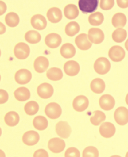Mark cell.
Listing matches in <instances>:
<instances>
[{
	"label": "cell",
	"mask_w": 128,
	"mask_h": 157,
	"mask_svg": "<svg viewBox=\"0 0 128 157\" xmlns=\"http://www.w3.org/2000/svg\"><path fill=\"white\" fill-rule=\"evenodd\" d=\"M94 68L95 71L100 75H105L110 71L111 64L107 58L101 57L98 58L94 62Z\"/></svg>",
	"instance_id": "cell-1"
},
{
	"label": "cell",
	"mask_w": 128,
	"mask_h": 157,
	"mask_svg": "<svg viewBox=\"0 0 128 157\" xmlns=\"http://www.w3.org/2000/svg\"><path fill=\"white\" fill-rule=\"evenodd\" d=\"M99 0H79L78 6L83 13H94L99 6Z\"/></svg>",
	"instance_id": "cell-2"
},
{
	"label": "cell",
	"mask_w": 128,
	"mask_h": 157,
	"mask_svg": "<svg viewBox=\"0 0 128 157\" xmlns=\"http://www.w3.org/2000/svg\"><path fill=\"white\" fill-rule=\"evenodd\" d=\"M45 113L51 119L58 118L62 114V109L56 102H51L45 107Z\"/></svg>",
	"instance_id": "cell-3"
},
{
	"label": "cell",
	"mask_w": 128,
	"mask_h": 157,
	"mask_svg": "<svg viewBox=\"0 0 128 157\" xmlns=\"http://www.w3.org/2000/svg\"><path fill=\"white\" fill-rule=\"evenodd\" d=\"M87 36L90 42L95 44H100L105 39L104 33L99 28H91L89 30Z\"/></svg>",
	"instance_id": "cell-4"
},
{
	"label": "cell",
	"mask_w": 128,
	"mask_h": 157,
	"mask_svg": "<svg viewBox=\"0 0 128 157\" xmlns=\"http://www.w3.org/2000/svg\"><path fill=\"white\" fill-rule=\"evenodd\" d=\"M30 54V48L28 44L20 42L14 48V55L19 59H24L28 58Z\"/></svg>",
	"instance_id": "cell-5"
},
{
	"label": "cell",
	"mask_w": 128,
	"mask_h": 157,
	"mask_svg": "<svg viewBox=\"0 0 128 157\" xmlns=\"http://www.w3.org/2000/svg\"><path fill=\"white\" fill-rule=\"evenodd\" d=\"M109 57L113 62H121L125 58V51L120 46H113L109 50Z\"/></svg>",
	"instance_id": "cell-6"
},
{
	"label": "cell",
	"mask_w": 128,
	"mask_h": 157,
	"mask_svg": "<svg viewBox=\"0 0 128 157\" xmlns=\"http://www.w3.org/2000/svg\"><path fill=\"white\" fill-rule=\"evenodd\" d=\"M56 134L62 139L69 138L72 133V128L67 122L60 121L56 125Z\"/></svg>",
	"instance_id": "cell-7"
},
{
	"label": "cell",
	"mask_w": 128,
	"mask_h": 157,
	"mask_svg": "<svg viewBox=\"0 0 128 157\" xmlns=\"http://www.w3.org/2000/svg\"><path fill=\"white\" fill-rule=\"evenodd\" d=\"M114 119L119 125H125L128 123V109L125 107L117 108L114 112Z\"/></svg>",
	"instance_id": "cell-8"
},
{
	"label": "cell",
	"mask_w": 128,
	"mask_h": 157,
	"mask_svg": "<svg viewBox=\"0 0 128 157\" xmlns=\"http://www.w3.org/2000/svg\"><path fill=\"white\" fill-rule=\"evenodd\" d=\"M53 87L50 84L45 82L37 86V93L41 98L48 99L51 98L53 94Z\"/></svg>",
	"instance_id": "cell-9"
},
{
	"label": "cell",
	"mask_w": 128,
	"mask_h": 157,
	"mask_svg": "<svg viewBox=\"0 0 128 157\" xmlns=\"http://www.w3.org/2000/svg\"><path fill=\"white\" fill-rule=\"evenodd\" d=\"M65 142L62 139L53 138L49 140L48 143V147L53 153H60L64 150Z\"/></svg>",
	"instance_id": "cell-10"
},
{
	"label": "cell",
	"mask_w": 128,
	"mask_h": 157,
	"mask_svg": "<svg viewBox=\"0 0 128 157\" xmlns=\"http://www.w3.org/2000/svg\"><path fill=\"white\" fill-rule=\"evenodd\" d=\"M75 43L80 50L87 51L91 47L92 43L88 38V36L86 33L78 35L76 37Z\"/></svg>",
	"instance_id": "cell-11"
},
{
	"label": "cell",
	"mask_w": 128,
	"mask_h": 157,
	"mask_svg": "<svg viewBox=\"0 0 128 157\" xmlns=\"http://www.w3.org/2000/svg\"><path fill=\"white\" fill-rule=\"evenodd\" d=\"M89 106V100L84 96H78L76 97L73 101V107L75 111L82 112L85 111Z\"/></svg>",
	"instance_id": "cell-12"
},
{
	"label": "cell",
	"mask_w": 128,
	"mask_h": 157,
	"mask_svg": "<svg viewBox=\"0 0 128 157\" xmlns=\"http://www.w3.org/2000/svg\"><path fill=\"white\" fill-rule=\"evenodd\" d=\"M32 74L30 71L25 69H20L16 72L15 75V80L16 82L20 85H26L31 81Z\"/></svg>",
	"instance_id": "cell-13"
},
{
	"label": "cell",
	"mask_w": 128,
	"mask_h": 157,
	"mask_svg": "<svg viewBox=\"0 0 128 157\" xmlns=\"http://www.w3.org/2000/svg\"><path fill=\"white\" fill-rule=\"evenodd\" d=\"M100 107L105 111L111 110L115 106V100L110 94H105L100 98Z\"/></svg>",
	"instance_id": "cell-14"
},
{
	"label": "cell",
	"mask_w": 128,
	"mask_h": 157,
	"mask_svg": "<svg viewBox=\"0 0 128 157\" xmlns=\"http://www.w3.org/2000/svg\"><path fill=\"white\" fill-rule=\"evenodd\" d=\"M48 65H49L48 59L44 56L37 57L35 59L33 64L35 71L39 73V74H42V73H44L47 71Z\"/></svg>",
	"instance_id": "cell-15"
},
{
	"label": "cell",
	"mask_w": 128,
	"mask_h": 157,
	"mask_svg": "<svg viewBox=\"0 0 128 157\" xmlns=\"http://www.w3.org/2000/svg\"><path fill=\"white\" fill-rule=\"evenodd\" d=\"M40 140V135L35 131H28L24 133L22 136V141L24 144L33 146L37 144Z\"/></svg>",
	"instance_id": "cell-16"
},
{
	"label": "cell",
	"mask_w": 128,
	"mask_h": 157,
	"mask_svg": "<svg viewBox=\"0 0 128 157\" xmlns=\"http://www.w3.org/2000/svg\"><path fill=\"white\" fill-rule=\"evenodd\" d=\"M99 132L103 137L109 139V138L112 137L115 134L116 128L112 123L105 122V123H103L100 125Z\"/></svg>",
	"instance_id": "cell-17"
},
{
	"label": "cell",
	"mask_w": 128,
	"mask_h": 157,
	"mask_svg": "<svg viewBox=\"0 0 128 157\" xmlns=\"http://www.w3.org/2000/svg\"><path fill=\"white\" fill-rule=\"evenodd\" d=\"M45 44L51 48H58L62 43V38L58 33H52L48 34L45 40Z\"/></svg>",
	"instance_id": "cell-18"
},
{
	"label": "cell",
	"mask_w": 128,
	"mask_h": 157,
	"mask_svg": "<svg viewBox=\"0 0 128 157\" xmlns=\"http://www.w3.org/2000/svg\"><path fill=\"white\" fill-rule=\"evenodd\" d=\"M31 24L33 28L36 30H44L47 26V22L44 16L37 14L33 16L31 20Z\"/></svg>",
	"instance_id": "cell-19"
},
{
	"label": "cell",
	"mask_w": 128,
	"mask_h": 157,
	"mask_svg": "<svg viewBox=\"0 0 128 157\" xmlns=\"http://www.w3.org/2000/svg\"><path fill=\"white\" fill-rule=\"evenodd\" d=\"M80 65L77 62L74 60L67 61L64 65V71L65 74L69 76H75L80 72Z\"/></svg>",
	"instance_id": "cell-20"
},
{
	"label": "cell",
	"mask_w": 128,
	"mask_h": 157,
	"mask_svg": "<svg viewBox=\"0 0 128 157\" xmlns=\"http://www.w3.org/2000/svg\"><path fill=\"white\" fill-rule=\"evenodd\" d=\"M47 16L48 21H51V23L56 24L62 20V13L58 8L53 7L48 10Z\"/></svg>",
	"instance_id": "cell-21"
},
{
	"label": "cell",
	"mask_w": 128,
	"mask_h": 157,
	"mask_svg": "<svg viewBox=\"0 0 128 157\" xmlns=\"http://www.w3.org/2000/svg\"><path fill=\"white\" fill-rule=\"evenodd\" d=\"M76 52L74 46L70 43H65L60 48L61 56L66 59L73 58L75 56Z\"/></svg>",
	"instance_id": "cell-22"
},
{
	"label": "cell",
	"mask_w": 128,
	"mask_h": 157,
	"mask_svg": "<svg viewBox=\"0 0 128 157\" xmlns=\"http://www.w3.org/2000/svg\"><path fill=\"white\" fill-rule=\"evenodd\" d=\"M91 90L95 94H102L105 91V83L101 78H95L90 84Z\"/></svg>",
	"instance_id": "cell-23"
},
{
	"label": "cell",
	"mask_w": 128,
	"mask_h": 157,
	"mask_svg": "<svg viewBox=\"0 0 128 157\" xmlns=\"http://www.w3.org/2000/svg\"><path fill=\"white\" fill-rule=\"evenodd\" d=\"M111 23L115 28H122L127 23V17L122 13H117L111 19Z\"/></svg>",
	"instance_id": "cell-24"
},
{
	"label": "cell",
	"mask_w": 128,
	"mask_h": 157,
	"mask_svg": "<svg viewBox=\"0 0 128 157\" xmlns=\"http://www.w3.org/2000/svg\"><path fill=\"white\" fill-rule=\"evenodd\" d=\"M14 96L18 101L23 102L29 100L31 97V93L26 87H20L14 92Z\"/></svg>",
	"instance_id": "cell-25"
},
{
	"label": "cell",
	"mask_w": 128,
	"mask_h": 157,
	"mask_svg": "<svg viewBox=\"0 0 128 157\" xmlns=\"http://www.w3.org/2000/svg\"><path fill=\"white\" fill-rule=\"evenodd\" d=\"M64 15L69 20H73L78 17L79 10L74 4H68L64 9Z\"/></svg>",
	"instance_id": "cell-26"
},
{
	"label": "cell",
	"mask_w": 128,
	"mask_h": 157,
	"mask_svg": "<svg viewBox=\"0 0 128 157\" xmlns=\"http://www.w3.org/2000/svg\"><path fill=\"white\" fill-rule=\"evenodd\" d=\"M4 121L8 126L14 127L20 122V116L17 112H9L5 115Z\"/></svg>",
	"instance_id": "cell-27"
},
{
	"label": "cell",
	"mask_w": 128,
	"mask_h": 157,
	"mask_svg": "<svg viewBox=\"0 0 128 157\" xmlns=\"http://www.w3.org/2000/svg\"><path fill=\"white\" fill-rule=\"evenodd\" d=\"M33 126L35 129H37V130L42 131L47 128L48 121L45 116H38L33 119Z\"/></svg>",
	"instance_id": "cell-28"
},
{
	"label": "cell",
	"mask_w": 128,
	"mask_h": 157,
	"mask_svg": "<svg viewBox=\"0 0 128 157\" xmlns=\"http://www.w3.org/2000/svg\"><path fill=\"white\" fill-rule=\"evenodd\" d=\"M47 77L52 81H58L63 78V73L60 69L52 67L47 71Z\"/></svg>",
	"instance_id": "cell-29"
},
{
	"label": "cell",
	"mask_w": 128,
	"mask_h": 157,
	"mask_svg": "<svg viewBox=\"0 0 128 157\" xmlns=\"http://www.w3.org/2000/svg\"><path fill=\"white\" fill-rule=\"evenodd\" d=\"M25 40L30 44H34L40 42L41 40V35L36 31H29L25 34Z\"/></svg>",
	"instance_id": "cell-30"
},
{
	"label": "cell",
	"mask_w": 128,
	"mask_h": 157,
	"mask_svg": "<svg viewBox=\"0 0 128 157\" xmlns=\"http://www.w3.org/2000/svg\"><path fill=\"white\" fill-rule=\"evenodd\" d=\"M5 22L9 27L13 28L17 26L20 23V18L17 13L10 12L8 13L5 17Z\"/></svg>",
	"instance_id": "cell-31"
},
{
	"label": "cell",
	"mask_w": 128,
	"mask_h": 157,
	"mask_svg": "<svg viewBox=\"0 0 128 157\" xmlns=\"http://www.w3.org/2000/svg\"><path fill=\"white\" fill-rule=\"evenodd\" d=\"M80 26H79V24L77 22H76V21H71L65 26V33L68 36L73 37L75 35L78 33V32L80 31Z\"/></svg>",
	"instance_id": "cell-32"
},
{
	"label": "cell",
	"mask_w": 128,
	"mask_h": 157,
	"mask_svg": "<svg viewBox=\"0 0 128 157\" xmlns=\"http://www.w3.org/2000/svg\"><path fill=\"white\" fill-rule=\"evenodd\" d=\"M127 36V31L124 29L118 28L116 29L112 33V39L115 42L121 43L126 39Z\"/></svg>",
	"instance_id": "cell-33"
},
{
	"label": "cell",
	"mask_w": 128,
	"mask_h": 157,
	"mask_svg": "<svg viewBox=\"0 0 128 157\" xmlns=\"http://www.w3.org/2000/svg\"><path fill=\"white\" fill-rule=\"evenodd\" d=\"M106 118L105 114L101 111H95L94 114L90 118V121L92 124L95 126H98L101 124L103 121H105Z\"/></svg>",
	"instance_id": "cell-34"
},
{
	"label": "cell",
	"mask_w": 128,
	"mask_h": 157,
	"mask_svg": "<svg viewBox=\"0 0 128 157\" xmlns=\"http://www.w3.org/2000/svg\"><path fill=\"white\" fill-rule=\"evenodd\" d=\"M88 20L91 26H100L104 21V16L101 13L96 12L89 16Z\"/></svg>",
	"instance_id": "cell-35"
},
{
	"label": "cell",
	"mask_w": 128,
	"mask_h": 157,
	"mask_svg": "<svg viewBox=\"0 0 128 157\" xmlns=\"http://www.w3.org/2000/svg\"><path fill=\"white\" fill-rule=\"evenodd\" d=\"M39 110V105L35 101H30L24 106V111L27 115L33 116Z\"/></svg>",
	"instance_id": "cell-36"
},
{
	"label": "cell",
	"mask_w": 128,
	"mask_h": 157,
	"mask_svg": "<svg viewBox=\"0 0 128 157\" xmlns=\"http://www.w3.org/2000/svg\"><path fill=\"white\" fill-rule=\"evenodd\" d=\"M99 152L97 149L93 146H89L84 149L83 152V157H98Z\"/></svg>",
	"instance_id": "cell-37"
},
{
	"label": "cell",
	"mask_w": 128,
	"mask_h": 157,
	"mask_svg": "<svg viewBox=\"0 0 128 157\" xmlns=\"http://www.w3.org/2000/svg\"><path fill=\"white\" fill-rule=\"evenodd\" d=\"M114 6V0H100V7L104 10H109Z\"/></svg>",
	"instance_id": "cell-38"
},
{
	"label": "cell",
	"mask_w": 128,
	"mask_h": 157,
	"mask_svg": "<svg viewBox=\"0 0 128 157\" xmlns=\"http://www.w3.org/2000/svg\"><path fill=\"white\" fill-rule=\"evenodd\" d=\"M65 157H80V153L77 148L69 147L64 153Z\"/></svg>",
	"instance_id": "cell-39"
},
{
	"label": "cell",
	"mask_w": 128,
	"mask_h": 157,
	"mask_svg": "<svg viewBox=\"0 0 128 157\" xmlns=\"http://www.w3.org/2000/svg\"><path fill=\"white\" fill-rule=\"evenodd\" d=\"M9 100V94L6 91L0 89V104H4Z\"/></svg>",
	"instance_id": "cell-40"
},
{
	"label": "cell",
	"mask_w": 128,
	"mask_h": 157,
	"mask_svg": "<svg viewBox=\"0 0 128 157\" xmlns=\"http://www.w3.org/2000/svg\"><path fill=\"white\" fill-rule=\"evenodd\" d=\"M34 157H48V154L46 150H43V149H40V150H38L36 151H35L33 154Z\"/></svg>",
	"instance_id": "cell-41"
},
{
	"label": "cell",
	"mask_w": 128,
	"mask_h": 157,
	"mask_svg": "<svg viewBox=\"0 0 128 157\" xmlns=\"http://www.w3.org/2000/svg\"><path fill=\"white\" fill-rule=\"evenodd\" d=\"M118 6L121 9H126L128 7V0H116Z\"/></svg>",
	"instance_id": "cell-42"
},
{
	"label": "cell",
	"mask_w": 128,
	"mask_h": 157,
	"mask_svg": "<svg viewBox=\"0 0 128 157\" xmlns=\"http://www.w3.org/2000/svg\"><path fill=\"white\" fill-rule=\"evenodd\" d=\"M7 6L4 2L0 1V16L4 15L6 11Z\"/></svg>",
	"instance_id": "cell-43"
},
{
	"label": "cell",
	"mask_w": 128,
	"mask_h": 157,
	"mask_svg": "<svg viewBox=\"0 0 128 157\" xmlns=\"http://www.w3.org/2000/svg\"><path fill=\"white\" fill-rule=\"evenodd\" d=\"M6 31V26H5V25L3 23L0 22V35H2V34L5 33Z\"/></svg>",
	"instance_id": "cell-44"
},
{
	"label": "cell",
	"mask_w": 128,
	"mask_h": 157,
	"mask_svg": "<svg viewBox=\"0 0 128 157\" xmlns=\"http://www.w3.org/2000/svg\"><path fill=\"white\" fill-rule=\"evenodd\" d=\"M5 156H6V155H5V153L3 151L0 150V157H5Z\"/></svg>",
	"instance_id": "cell-45"
},
{
	"label": "cell",
	"mask_w": 128,
	"mask_h": 157,
	"mask_svg": "<svg viewBox=\"0 0 128 157\" xmlns=\"http://www.w3.org/2000/svg\"><path fill=\"white\" fill-rule=\"evenodd\" d=\"M125 48H126V50H127V51H128V39L127 40L126 42H125Z\"/></svg>",
	"instance_id": "cell-46"
},
{
	"label": "cell",
	"mask_w": 128,
	"mask_h": 157,
	"mask_svg": "<svg viewBox=\"0 0 128 157\" xmlns=\"http://www.w3.org/2000/svg\"><path fill=\"white\" fill-rule=\"evenodd\" d=\"M125 102H126L127 105H128V94H127V96H126V98H125Z\"/></svg>",
	"instance_id": "cell-47"
},
{
	"label": "cell",
	"mask_w": 128,
	"mask_h": 157,
	"mask_svg": "<svg viewBox=\"0 0 128 157\" xmlns=\"http://www.w3.org/2000/svg\"><path fill=\"white\" fill-rule=\"evenodd\" d=\"M1 135H2V129L0 128V136H1Z\"/></svg>",
	"instance_id": "cell-48"
},
{
	"label": "cell",
	"mask_w": 128,
	"mask_h": 157,
	"mask_svg": "<svg viewBox=\"0 0 128 157\" xmlns=\"http://www.w3.org/2000/svg\"><path fill=\"white\" fill-rule=\"evenodd\" d=\"M125 156H126V157H128V152L126 154V155H125Z\"/></svg>",
	"instance_id": "cell-49"
},
{
	"label": "cell",
	"mask_w": 128,
	"mask_h": 157,
	"mask_svg": "<svg viewBox=\"0 0 128 157\" xmlns=\"http://www.w3.org/2000/svg\"><path fill=\"white\" fill-rule=\"evenodd\" d=\"M0 56H1V50H0Z\"/></svg>",
	"instance_id": "cell-50"
},
{
	"label": "cell",
	"mask_w": 128,
	"mask_h": 157,
	"mask_svg": "<svg viewBox=\"0 0 128 157\" xmlns=\"http://www.w3.org/2000/svg\"><path fill=\"white\" fill-rule=\"evenodd\" d=\"M0 80H1V75H0Z\"/></svg>",
	"instance_id": "cell-51"
}]
</instances>
